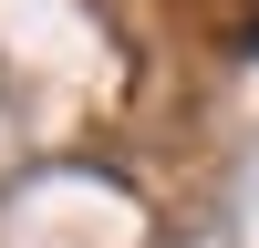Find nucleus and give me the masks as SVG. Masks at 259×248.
<instances>
[{
	"mask_svg": "<svg viewBox=\"0 0 259 248\" xmlns=\"http://www.w3.org/2000/svg\"><path fill=\"white\" fill-rule=\"evenodd\" d=\"M249 41H259V31H249Z\"/></svg>",
	"mask_w": 259,
	"mask_h": 248,
	"instance_id": "nucleus-1",
	"label": "nucleus"
}]
</instances>
